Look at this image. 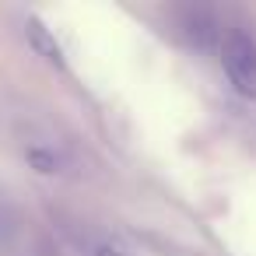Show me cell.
<instances>
[{"instance_id": "1", "label": "cell", "mask_w": 256, "mask_h": 256, "mask_svg": "<svg viewBox=\"0 0 256 256\" xmlns=\"http://www.w3.org/2000/svg\"><path fill=\"white\" fill-rule=\"evenodd\" d=\"M221 70L238 95L256 98V39L238 28L228 32L221 42Z\"/></svg>"}, {"instance_id": "4", "label": "cell", "mask_w": 256, "mask_h": 256, "mask_svg": "<svg viewBox=\"0 0 256 256\" xmlns=\"http://www.w3.org/2000/svg\"><path fill=\"white\" fill-rule=\"evenodd\" d=\"M81 249H84V256H134L126 246H120L116 238H109L102 232H84Z\"/></svg>"}, {"instance_id": "2", "label": "cell", "mask_w": 256, "mask_h": 256, "mask_svg": "<svg viewBox=\"0 0 256 256\" xmlns=\"http://www.w3.org/2000/svg\"><path fill=\"white\" fill-rule=\"evenodd\" d=\"M22 158H25V165H28L32 172H39V176H67V168H70L67 154H64L60 148L46 144V140H25V144H22Z\"/></svg>"}, {"instance_id": "3", "label": "cell", "mask_w": 256, "mask_h": 256, "mask_svg": "<svg viewBox=\"0 0 256 256\" xmlns=\"http://www.w3.org/2000/svg\"><path fill=\"white\" fill-rule=\"evenodd\" d=\"M22 32H25V39H28V46L36 50V56H42L50 67H64V50H60V42H56V36L39 22V18H25V25H22Z\"/></svg>"}]
</instances>
